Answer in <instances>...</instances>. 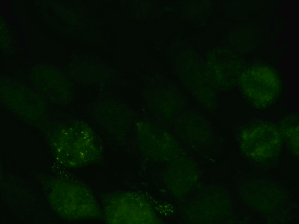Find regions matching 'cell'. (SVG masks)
Here are the masks:
<instances>
[{"instance_id": "1", "label": "cell", "mask_w": 299, "mask_h": 224, "mask_svg": "<svg viewBox=\"0 0 299 224\" xmlns=\"http://www.w3.org/2000/svg\"><path fill=\"white\" fill-rule=\"evenodd\" d=\"M240 146L246 156L264 159L279 153L283 141L278 128L267 121L255 120L246 124L240 134Z\"/></svg>"}, {"instance_id": "2", "label": "cell", "mask_w": 299, "mask_h": 224, "mask_svg": "<svg viewBox=\"0 0 299 224\" xmlns=\"http://www.w3.org/2000/svg\"><path fill=\"white\" fill-rule=\"evenodd\" d=\"M66 134L67 151L63 161L67 166L77 168L96 160L100 156L102 148L98 137L88 125L72 123Z\"/></svg>"}, {"instance_id": "3", "label": "cell", "mask_w": 299, "mask_h": 224, "mask_svg": "<svg viewBox=\"0 0 299 224\" xmlns=\"http://www.w3.org/2000/svg\"><path fill=\"white\" fill-rule=\"evenodd\" d=\"M62 187L61 208L67 219L76 221L100 217V207L87 187L73 179L65 182Z\"/></svg>"}, {"instance_id": "4", "label": "cell", "mask_w": 299, "mask_h": 224, "mask_svg": "<svg viewBox=\"0 0 299 224\" xmlns=\"http://www.w3.org/2000/svg\"><path fill=\"white\" fill-rule=\"evenodd\" d=\"M278 129L282 141L289 151L293 154L298 155V117L292 116L285 118L279 124Z\"/></svg>"}, {"instance_id": "5", "label": "cell", "mask_w": 299, "mask_h": 224, "mask_svg": "<svg viewBox=\"0 0 299 224\" xmlns=\"http://www.w3.org/2000/svg\"><path fill=\"white\" fill-rule=\"evenodd\" d=\"M155 208L160 213L165 215H168L172 214L174 211L173 207L171 205L168 204H166L158 205Z\"/></svg>"}]
</instances>
